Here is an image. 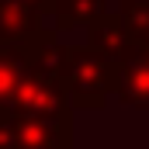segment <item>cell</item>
Wrapping results in <instances>:
<instances>
[{
    "label": "cell",
    "instance_id": "1",
    "mask_svg": "<svg viewBox=\"0 0 149 149\" xmlns=\"http://www.w3.org/2000/svg\"><path fill=\"white\" fill-rule=\"evenodd\" d=\"M66 90L73 108H101L114 90H118V66L97 49L83 45H66Z\"/></svg>",
    "mask_w": 149,
    "mask_h": 149
},
{
    "label": "cell",
    "instance_id": "2",
    "mask_svg": "<svg viewBox=\"0 0 149 149\" xmlns=\"http://www.w3.org/2000/svg\"><path fill=\"white\" fill-rule=\"evenodd\" d=\"M0 149H73V125L0 111Z\"/></svg>",
    "mask_w": 149,
    "mask_h": 149
},
{
    "label": "cell",
    "instance_id": "3",
    "mask_svg": "<svg viewBox=\"0 0 149 149\" xmlns=\"http://www.w3.org/2000/svg\"><path fill=\"white\" fill-rule=\"evenodd\" d=\"M45 31L35 38H21V42H0V111L10 108L21 80L28 76V70H31V63L38 56V45H42Z\"/></svg>",
    "mask_w": 149,
    "mask_h": 149
},
{
    "label": "cell",
    "instance_id": "4",
    "mask_svg": "<svg viewBox=\"0 0 149 149\" xmlns=\"http://www.w3.org/2000/svg\"><path fill=\"white\" fill-rule=\"evenodd\" d=\"M114 94L125 104L149 108V49L132 45L125 52V59L118 63V90Z\"/></svg>",
    "mask_w": 149,
    "mask_h": 149
},
{
    "label": "cell",
    "instance_id": "5",
    "mask_svg": "<svg viewBox=\"0 0 149 149\" xmlns=\"http://www.w3.org/2000/svg\"><path fill=\"white\" fill-rule=\"evenodd\" d=\"M87 45L90 49H97L101 56H108L114 66L125 59V52L135 45L132 35L125 31V24H121V17H118V10H108V14H101L94 24H87Z\"/></svg>",
    "mask_w": 149,
    "mask_h": 149
},
{
    "label": "cell",
    "instance_id": "6",
    "mask_svg": "<svg viewBox=\"0 0 149 149\" xmlns=\"http://www.w3.org/2000/svg\"><path fill=\"white\" fill-rule=\"evenodd\" d=\"M42 14L17 3V0H0V42H21V38L42 35Z\"/></svg>",
    "mask_w": 149,
    "mask_h": 149
},
{
    "label": "cell",
    "instance_id": "7",
    "mask_svg": "<svg viewBox=\"0 0 149 149\" xmlns=\"http://www.w3.org/2000/svg\"><path fill=\"white\" fill-rule=\"evenodd\" d=\"M101 14H108L104 0H56L52 3V17H56V31H66L76 24H94Z\"/></svg>",
    "mask_w": 149,
    "mask_h": 149
},
{
    "label": "cell",
    "instance_id": "8",
    "mask_svg": "<svg viewBox=\"0 0 149 149\" xmlns=\"http://www.w3.org/2000/svg\"><path fill=\"white\" fill-rule=\"evenodd\" d=\"M118 17H121L125 31L132 35V42L149 49V0H121Z\"/></svg>",
    "mask_w": 149,
    "mask_h": 149
},
{
    "label": "cell",
    "instance_id": "9",
    "mask_svg": "<svg viewBox=\"0 0 149 149\" xmlns=\"http://www.w3.org/2000/svg\"><path fill=\"white\" fill-rule=\"evenodd\" d=\"M17 3L31 7V10H38V14L45 17V14H52V3H56V0H17Z\"/></svg>",
    "mask_w": 149,
    "mask_h": 149
}]
</instances>
